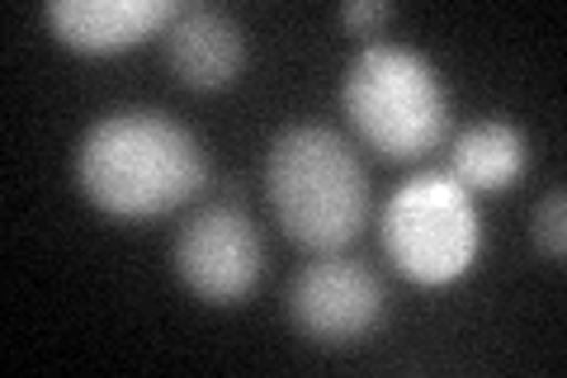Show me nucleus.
Returning a JSON list of instances; mask_svg holds the SVG:
<instances>
[{
  "mask_svg": "<svg viewBox=\"0 0 567 378\" xmlns=\"http://www.w3.org/2000/svg\"><path fill=\"white\" fill-rule=\"evenodd\" d=\"M529 166V137L511 119H477L450 142V175L468 194H502Z\"/></svg>",
  "mask_w": 567,
  "mask_h": 378,
  "instance_id": "obj_9",
  "label": "nucleus"
},
{
  "mask_svg": "<svg viewBox=\"0 0 567 378\" xmlns=\"http://www.w3.org/2000/svg\"><path fill=\"white\" fill-rule=\"evenodd\" d=\"M208 180L204 147L162 110H114L85 129L76 185L110 218H156L189 204Z\"/></svg>",
  "mask_w": 567,
  "mask_h": 378,
  "instance_id": "obj_1",
  "label": "nucleus"
},
{
  "mask_svg": "<svg viewBox=\"0 0 567 378\" xmlns=\"http://www.w3.org/2000/svg\"><path fill=\"white\" fill-rule=\"evenodd\" d=\"M341 110L364 147L388 161H416L450 133V90L440 67L416 48L369 43L341 76Z\"/></svg>",
  "mask_w": 567,
  "mask_h": 378,
  "instance_id": "obj_3",
  "label": "nucleus"
},
{
  "mask_svg": "<svg viewBox=\"0 0 567 378\" xmlns=\"http://www.w3.org/2000/svg\"><path fill=\"white\" fill-rule=\"evenodd\" d=\"M535 246L544 251L548 260L567 256V194L563 190L544 194L539 208H535Z\"/></svg>",
  "mask_w": 567,
  "mask_h": 378,
  "instance_id": "obj_10",
  "label": "nucleus"
},
{
  "mask_svg": "<svg viewBox=\"0 0 567 378\" xmlns=\"http://www.w3.org/2000/svg\"><path fill=\"white\" fill-rule=\"evenodd\" d=\"M293 331L317 340V346H354L383 321L388 294L383 279L354 256L317 251V256L289 279L284 298Z\"/></svg>",
  "mask_w": 567,
  "mask_h": 378,
  "instance_id": "obj_6",
  "label": "nucleus"
},
{
  "mask_svg": "<svg viewBox=\"0 0 567 378\" xmlns=\"http://www.w3.org/2000/svg\"><path fill=\"white\" fill-rule=\"evenodd\" d=\"M166 39V62L189 90H223L241 76L246 58V29L218 6L189 0L171 14V24L162 29Z\"/></svg>",
  "mask_w": 567,
  "mask_h": 378,
  "instance_id": "obj_7",
  "label": "nucleus"
},
{
  "mask_svg": "<svg viewBox=\"0 0 567 378\" xmlns=\"http://www.w3.org/2000/svg\"><path fill=\"white\" fill-rule=\"evenodd\" d=\"M341 20H346L350 29H374V24H383V20H393V6H388V0H346V6H341Z\"/></svg>",
  "mask_w": 567,
  "mask_h": 378,
  "instance_id": "obj_11",
  "label": "nucleus"
},
{
  "mask_svg": "<svg viewBox=\"0 0 567 378\" xmlns=\"http://www.w3.org/2000/svg\"><path fill=\"white\" fill-rule=\"evenodd\" d=\"M175 0H48L43 20L71 52L110 58L171 24Z\"/></svg>",
  "mask_w": 567,
  "mask_h": 378,
  "instance_id": "obj_8",
  "label": "nucleus"
},
{
  "mask_svg": "<svg viewBox=\"0 0 567 378\" xmlns=\"http://www.w3.org/2000/svg\"><path fill=\"white\" fill-rule=\"evenodd\" d=\"M171 265L194 298L233 308L256 294L265 275V237L241 204H204L175 232Z\"/></svg>",
  "mask_w": 567,
  "mask_h": 378,
  "instance_id": "obj_5",
  "label": "nucleus"
},
{
  "mask_svg": "<svg viewBox=\"0 0 567 378\" xmlns=\"http://www.w3.org/2000/svg\"><path fill=\"white\" fill-rule=\"evenodd\" d=\"M388 260L412 284H454L483 256V213L450 171H416L379 213Z\"/></svg>",
  "mask_w": 567,
  "mask_h": 378,
  "instance_id": "obj_4",
  "label": "nucleus"
},
{
  "mask_svg": "<svg viewBox=\"0 0 567 378\" xmlns=\"http://www.w3.org/2000/svg\"><path fill=\"white\" fill-rule=\"evenodd\" d=\"M265 194L284 237L308 251H341L369 223V171L360 152L322 123H289L265 152Z\"/></svg>",
  "mask_w": 567,
  "mask_h": 378,
  "instance_id": "obj_2",
  "label": "nucleus"
}]
</instances>
